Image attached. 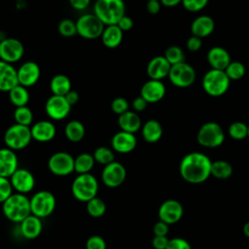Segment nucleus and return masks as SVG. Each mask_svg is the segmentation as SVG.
<instances>
[{
    "mask_svg": "<svg viewBox=\"0 0 249 249\" xmlns=\"http://www.w3.org/2000/svg\"><path fill=\"white\" fill-rule=\"evenodd\" d=\"M165 249H192L190 243L181 237H174L169 239Z\"/></svg>",
    "mask_w": 249,
    "mask_h": 249,
    "instance_id": "nucleus-46",
    "label": "nucleus"
},
{
    "mask_svg": "<svg viewBox=\"0 0 249 249\" xmlns=\"http://www.w3.org/2000/svg\"><path fill=\"white\" fill-rule=\"evenodd\" d=\"M232 174V166L226 160H215L211 164V175L217 179H228Z\"/></svg>",
    "mask_w": 249,
    "mask_h": 249,
    "instance_id": "nucleus-34",
    "label": "nucleus"
},
{
    "mask_svg": "<svg viewBox=\"0 0 249 249\" xmlns=\"http://www.w3.org/2000/svg\"><path fill=\"white\" fill-rule=\"evenodd\" d=\"M14 119L16 124L29 126L33 121V113L27 106L17 107L14 112Z\"/></svg>",
    "mask_w": 249,
    "mask_h": 249,
    "instance_id": "nucleus-35",
    "label": "nucleus"
},
{
    "mask_svg": "<svg viewBox=\"0 0 249 249\" xmlns=\"http://www.w3.org/2000/svg\"><path fill=\"white\" fill-rule=\"evenodd\" d=\"M13 186L10 178L0 176V202H4L9 196L13 195Z\"/></svg>",
    "mask_w": 249,
    "mask_h": 249,
    "instance_id": "nucleus-43",
    "label": "nucleus"
},
{
    "mask_svg": "<svg viewBox=\"0 0 249 249\" xmlns=\"http://www.w3.org/2000/svg\"><path fill=\"white\" fill-rule=\"evenodd\" d=\"M171 65L163 55L153 57L147 65V74L152 80H159L168 77Z\"/></svg>",
    "mask_w": 249,
    "mask_h": 249,
    "instance_id": "nucleus-21",
    "label": "nucleus"
},
{
    "mask_svg": "<svg viewBox=\"0 0 249 249\" xmlns=\"http://www.w3.org/2000/svg\"><path fill=\"white\" fill-rule=\"evenodd\" d=\"M168 226L169 225H167L166 223L160 220L154 226V229H153L154 234L157 235V236H166L167 233H168V231H169Z\"/></svg>",
    "mask_w": 249,
    "mask_h": 249,
    "instance_id": "nucleus-47",
    "label": "nucleus"
},
{
    "mask_svg": "<svg viewBox=\"0 0 249 249\" xmlns=\"http://www.w3.org/2000/svg\"><path fill=\"white\" fill-rule=\"evenodd\" d=\"M160 4L165 7H175L182 3V0H160Z\"/></svg>",
    "mask_w": 249,
    "mask_h": 249,
    "instance_id": "nucleus-55",
    "label": "nucleus"
},
{
    "mask_svg": "<svg viewBox=\"0 0 249 249\" xmlns=\"http://www.w3.org/2000/svg\"><path fill=\"white\" fill-rule=\"evenodd\" d=\"M132 108L135 112H142L147 108L148 102L142 97V96H137L132 100Z\"/></svg>",
    "mask_w": 249,
    "mask_h": 249,
    "instance_id": "nucleus-51",
    "label": "nucleus"
},
{
    "mask_svg": "<svg viewBox=\"0 0 249 249\" xmlns=\"http://www.w3.org/2000/svg\"><path fill=\"white\" fill-rule=\"evenodd\" d=\"M87 211L91 217H101L106 211V204L103 199L95 196L87 202Z\"/></svg>",
    "mask_w": 249,
    "mask_h": 249,
    "instance_id": "nucleus-37",
    "label": "nucleus"
},
{
    "mask_svg": "<svg viewBox=\"0 0 249 249\" xmlns=\"http://www.w3.org/2000/svg\"><path fill=\"white\" fill-rule=\"evenodd\" d=\"M95 160L93 156L89 153H82L74 160V169L78 174L89 173L92 169Z\"/></svg>",
    "mask_w": 249,
    "mask_h": 249,
    "instance_id": "nucleus-33",
    "label": "nucleus"
},
{
    "mask_svg": "<svg viewBox=\"0 0 249 249\" xmlns=\"http://www.w3.org/2000/svg\"><path fill=\"white\" fill-rule=\"evenodd\" d=\"M32 140L31 129L27 125L14 124L4 133V142L7 148L17 151L27 147Z\"/></svg>",
    "mask_w": 249,
    "mask_h": 249,
    "instance_id": "nucleus-6",
    "label": "nucleus"
},
{
    "mask_svg": "<svg viewBox=\"0 0 249 249\" xmlns=\"http://www.w3.org/2000/svg\"><path fill=\"white\" fill-rule=\"evenodd\" d=\"M92 156H93V159L96 162H98L100 164H103L104 166L115 160V155H114L113 150H111L110 148L104 147V146L98 147L94 151Z\"/></svg>",
    "mask_w": 249,
    "mask_h": 249,
    "instance_id": "nucleus-36",
    "label": "nucleus"
},
{
    "mask_svg": "<svg viewBox=\"0 0 249 249\" xmlns=\"http://www.w3.org/2000/svg\"><path fill=\"white\" fill-rule=\"evenodd\" d=\"M225 72L230 80H239L245 74V67L239 61H231Z\"/></svg>",
    "mask_w": 249,
    "mask_h": 249,
    "instance_id": "nucleus-41",
    "label": "nucleus"
},
{
    "mask_svg": "<svg viewBox=\"0 0 249 249\" xmlns=\"http://www.w3.org/2000/svg\"><path fill=\"white\" fill-rule=\"evenodd\" d=\"M18 85V69L13 64L0 59V91L9 92Z\"/></svg>",
    "mask_w": 249,
    "mask_h": 249,
    "instance_id": "nucleus-20",
    "label": "nucleus"
},
{
    "mask_svg": "<svg viewBox=\"0 0 249 249\" xmlns=\"http://www.w3.org/2000/svg\"><path fill=\"white\" fill-rule=\"evenodd\" d=\"M3 213L6 218L15 223H21L31 215L30 199L23 194H13L3 202Z\"/></svg>",
    "mask_w": 249,
    "mask_h": 249,
    "instance_id": "nucleus-3",
    "label": "nucleus"
},
{
    "mask_svg": "<svg viewBox=\"0 0 249 249\" xmlns=\"http://www.w3.org/2000/svg\"><path fill=\"white\" fill-rule=\"evenodd\" d=\"M8 93L10 101L13 105H15L16 108L27 106V103L29 101V92L27 90V88L18 84L15 88H13Z\"/></svg>",
    "mask_w": 249,
    "mask_h": 249,
    "instance_id": "nucleus-32",
    "label": "nucleus"
},
{
    "mask_svg": "<svg viewBox=\"0 0 249 249\" xmlns=\"http://www.w3.org/2000/svg\"><path fill=\"white\" fill-rule=\"evenodd\" d=\"M163 56L170 63V65L178 64L185 61V53L182 49L177 46H170L169 48H167Z\"/></svg>",
    "mask_w": 249,
    "mask_h": 249,
    "instance_id": "nucleus-38",
    "label": "nucleus"
},
{
    "mask_svg": "<svg viewBox=\"0 0 249 249\" xmlns=\"http://www.w3.org/2000/svg\"><path fill=\"white\" fill-rule=\"evenodd\" d=\"M208 3V0H182L184 8L189 12H197L202 10Z\"/></svg>",
    "mask_w": 249,
    "mask_h": 249,
    "instance_id": "nucleus-44",
    "label": "nucleus"
},
{
    "mask_svg": "<svg viewBox=\"0 0 249 249\" xmlns=\"http://www.w3.org/2000/svg\"><path fill=\"white\" fill-rule=\"evenodd\" d=\"M196 140L198 144L203 147L216 148L223 144L225 133L220 124L215 122H208L199 127Z\"/></svg>",
    "mask_w": 249,
    "mask_h": 249,
    "instance_id": "nucleus-7",
    "label": "nucleus"
},
{
    "mask_svg": "<svg viewBox=\"0 0 249 249\" xmlns=\"http://www.w3.org/2000/svg\"><path fill=\"white\" fill-rule=\"evenodd\" d=\"M71 191L78 200L88 202L97 195V179L90 173L79 174L72 183Z\"/></svg>",
    "mask_w": 249,
    "mask_h": 249,
    "instance_id": "nucleus-4",
    "label": "nucleus"
},
{
    "mask_svg": "<svg viewBox=\"0 0 249 249\" xmlns=\"http://www.w3.org/2000/svg\"><path fill=\"white\" fill-rule=\"evenodd\" d=\"M40 67L34 61H26L22 63L18 69V84L29 88L34 86L40 78Z\"/></svg>",
    "mask_w": 249,
    "mask_h": 249,
    "instance_id": "nucleus-17",
    "label": "nucleus"
},
{
    "mask_svg": "<svg viewBox=\"0 0 249 249\" xmlns=\"http://www.w3.org/2000/svg\"><path fill=\"white\" fill-rule=\"evenodd\" d=\"M210 159L199 152L187 154L181 160L179 172L181 177L191 184H200L211 175Z\"/></svg>",
    "mask_w": 249,
    "mask_h": 249,
    "instance_id": "nucleus-1",
    "label": "nucleus"
},
{
    "mask_svg": "<svg viewBox=\"0 0 249 249\" xmlns=\"http://www.w3.org/2000/svg\"><path fill=\"white\" fill-rule=\"evenodd\" d=\"M111 145L114 151L121 154H127L136 148L137 139L134 133L121 130L114 134L111 140Z\"/></svg>",
    "mask_w": 249,
    "mask_h": 249,
    "instance_id": "nucleus-19",
    "label": "nucleus"
},
{
    "mask_svg": "<svg viewBox=\"0 0 249 249\" xmlns=\"http://www.w3.org/2000/svg\"><path fill=\"white\" fill-rule=\"evenodd\" d=\"M165 95V86L161 81L150 79L143 84L140 96H142L148 103H156L161 100Z\"/></svg>",
    "mask_w": 249,
    "mask_h": 249,
    "instance_id": "nucleus-18",
    "label": "nucleus"
},
{
    "mask_svg": "<svg viewBox=\"0 0 249 249\" xmlns=\"http://www.w3.org/2000/svg\"><path fill=\"white\" fill-rule=\"evenodd\" d=\"M74 160L75 159L66 152H56L50 157L48 167L54 175L66 176L75 171Z\"/></svg>",
    "mask_w": 249,
    "mask_h": 249,
    "instance_id": "nucleus-11",
    "label": "nucleus"
},
{
    "mask_svg": "<svg viewBox=\"0 0 249 249\" xmlns=\"http://www.w3.org/2000/svg\"><path fill=\"white\" fill-rule=\"evenodd\" d=\"M169 239L167 236H157L155 235L152 240V245L154 249H165L168 244Z\"/></svg>",
    "mask_w": 249,
    "mask_h": 249,
    "instance_id": "nucleus-50",
    "label": "nucleus"
},
{
    "mask_svg": "<svg viewBox=\"0 0 249 249\" xmlns=\"http://www.w3.org/2000/svg\"><path fill=\"white\" fill-rule=\"evenodd\" d=\"M112 111L118 116L125 113L129 109V103L124 97H116L111 102Z\"/></svg>",
    "mask_w": 249,
    "mask_h": 249,
    "instance_id": "nucleus-42",
    "label": "nucleus"
},
{
    "mask_svg": "<svg viewBox=\"0 0 249 249\" xmlns=\"http://www.w3.org/2000/svg\"><path fill=\"white\" fill-rule=\"evenodd\" d=\"M215 27L214 20L209 16H199L197 17L191 25L192 34L199 38H204L209 36Z\"/></svg>",
    "mask_w": 249,
    "mask_h": 249,
    "instance_id": "nucleus-26",
    "label": "nucleus"
},
{
    "mask_svg": "<svg viewBox=\"0 0 249 249\" xmlns=\"http://www.w3.org/2000/svg\"><path fill=\"white\" fill-rule=\"evenodd\" d=\"M77 34L89 40L101 37L105 28L103 22L94 14H85L81 16L77 21Z\"/></svg>",
    "mask_w": 249,
    "mask_h": 249,
    "instance_id": "nucleus-8",
    "label": "nucleus"
},
{
    "mask_svg": "<svg viewBox=\"0 0 249 249\" xmlns=\"http://www.w3.org/2000/svg\"><path fill=\"white\" fill-rule=\"evenodd\" d=\"M57 30L59 34L63 37L70 38L77 34V26L76 22L70 18H64L59 21L57 25Z\"/></svg>",
    "mask_w": 249,
    "mask_h": 249,
    "instance_id": "nucleus-40",
    "label": "nucleus"
},
{
    "mask_svg": "<svg viewBox=\"0 0 249 249\" xmlns=\"http://www.w3.org/2000/svg\"><path fill=\"white\" fill-rule=\"evenodd\" d=\"M13 188L19 194H27L31 192L35 186V178L33 174L25 168H18L10 177Z\"/></svg>",
    "mask_w": 249,
    "mask_h": 249,
    "instance_id": "nucleus-16",
    "label": "nucleus"
},
{
    "mask_svg": "<svg viewBox=\"0 0 249 249\" xmlns=\"http://www.w3.org/2000/svg\"><path fill=\"white\" fill-rule=\"evenodd\" d=\"M31 214L39 217L46 218L50 216L55 208V197L49 191L37 192L30 198Z\"/></svg>",
    "mask_w": 249,
    "mask_h": 249,
    "instance_id": "nucleus-9",
    "label": "nucleus"
},
{
    "mask_svg": "<svg viewBox=\"0 0 249 249\" xmlns=\"http://www.w3.org/2000/svg\"><path fill=\"white\" fill-rule=\"evenodd\" d=\"M71 107L72 106L67 102L64 96L53 94L46 101L45 111L52 120L61 121L69 115Z\"/></svg>",
    "mask_w": 249,
    "mask_h": 249,
    "instance_id": "nucleus-13",
    "label": "nucleus"
},
{
    "mask_svg": "<svg viewBox=\"0 0 249 249\" xmlns=\"http://www.w3.org/2000/svg\"><path fill=\"white\" fill-rule=\"evenodd\" d=\"M243 232L249 238V222L245 223V225L243 226Z\"/></svg>",
    "mask_w": 249,
    "mask_h": 249,
    "instance_id": "nucleus-56",
    "label": "nucleus"
},
{
    "mask_svg": "<svg viewBox=\"0 0 249 249\" xmlns=\"http://www.w3.org/2000/svg\"><path fill=\"white\" fill-rule=\"evenodd\" d=\"M32 139L38 142H49L55 136L56 129L54 124L50 121H39L31 127Z\"/></svg>",
    "mask_w": 249,
    "mask_h": 249,
    "instance_id": "nucleus-23",
    "label": "nucleus"
},
{
    "mask_svg": "<svg viewBox=\"0 0 249 249\" xmlns=\"http://www.w3.org/2000/svg\"><path fill=\"white\" fill-rule=\"evenodd\" d=\"M43 225L41 218L31 214L20 223L21 234L27 239H34L38 237L42 231Z\"/></svg>",
    "mask_w": 249,
    "mask_h": 249,
    "instance_id": "nucleus-25",
    "label": "nucleus"
},
{
    "mask_svg": "<svg viewBox=\"0 0 249 249\" xmlns=\"http://www.w3.org/2000/svg\"><path fill=\"white\" fill-rule=\"evenodd\" d=\"M231 80L224 70L210 69L202 79V88L204 91L214 97L223 95L230 87Z\"/></svg>",
    "mask_w": 249,
    "mask_h": 249,
    "instance_id": "nucleus-5",
    "label": "nucleus"
},
{
    "mask_svg": "<svg viewBox=\"0 0 249 249\" xmlns=\"http://www.w3.org/2000/svg\"><path fill=\"white\" fill-rule=\"evenodd\" d=\"M201 46H202L201 38L197 36L193 35L187 41V48L191 52H197L201 48Z\"/></svg>",
    "mask_w": 249,
    "mask_h": 249,
    "instance_id": "nucleus-48",
    "label": "nucleus"
},
{
    "mask_svg": "<svg viewBox=\"0 0 249 249\" xmlns=\"http://www.w3.org/2000/svg\"><path fill=\"white\" fill-rule=\"evenodd\" d=\"M123 36L124 32L120 29V27L117 24H113L105 26L100 38L105 47L109 49H115L121 45Z\"/></svg>",
    "mask_w": 249,
    "mask_h": 249,
    "instance_id": "nucleus-28",
    "label": "nucleus"
},
{
    "mask_svg": "<svg viewBox=\"0 0 249 249\" xmlns=\"http://www.w3.org/2000/svg\"><path fill=\"white\" fill-rule=\"evenodd\" d=\"M85 133L86 129L84 124L77 120L68 122L64 127V134L66 138L74 143L80 142L84 138Z\"/></svg>",
    "mask_w": 249,
    "mask_h": 249,
    "instance_id": "nucleus-31",
    "label": "nucleus"
},
{
    "mask_svg": "<svg viewBox=\"0 0 249 249\" xmlns=\"http://www.w3.org/2000/svg\"><path fill=\"white\" fill-rule=\"evenodd\" d=\"M141 132L146 142L156 143L162 136V126L157 120H149L141 127Z\"/></svg>",
    "mask_w": 249,
    "mask_h": 249,
    "instance_id": "nucleus-29",
    "label": "nucleus"
},
{
    "mask_svg": "<svg viewBox=\"0 0 249 249\" xmlns=\"http://www.w3.org/2000/svg\"><path fill=\"white\" fill-rule=\"evenodd\" d=\"M86 249H106V242L101 236L92 235L87 240Z\"/></svg>",
    "mask_w": 249,
    "mask_h": 249,
    "instance_id": "nucleus-45",
    "label": "nucleus"
},
{
    "mask_svg": "<svg viewBox=\"0 0 249 249\" xmlns=\"http://www.w3.org/2000/svg\"><path fill=\"white\" fill-rule=\"evenodd\" d=\"M24 53V47L22 43L16 38H5L0 41V59L15 63L18 61Z\"/></svg>",
    "mask_w": 249,
    "mask_h": 249,
    "instance_id": "nucleus-12",
    "label": "nucleus"
},
{
    "mask_svg": "<svg viewBox=\"0 0 249 249\" xmlns=\"http://www.w3.org/2000/svg\"><path fill=\"white\" fill-rule=\"evenodd\" d=\"M168 78L170 82L178 88H188L196 80V71L189 63L181 62L171 65Z\"/></svg>",
    "mask_w": 249,
    "mask_h": 249,
    "instance_id": "nucleus-10",
    "label": "nucleus"
},
{
    "mask_svg": "<svg viewBox=\"0 0 249 249\" xmlns=\"http://www.w3.org/2000/svg\"><path fill=\"white\" fill-rule=\"evenodd\" d=\"M50 89L53 95L65 96L72 89L71 81L64 74H56L50 82Z\"/></svg>",
    "mask_w": 249,
    "mask_h": 249,
    "instance_id": "nucleus-30",
    "label": "nucleus"
},
{
    "mask_svg": "<svg viewBox=\"0 0 249 249\" xmlns=\"http://www.w3.org/2000/svg\"><path fill=\"white\" fill-rule=\"evenodd\" d=\"M125 177L126 170L124 166L115 160L105 165L101 173L102 182L109 188H117L121 186L125 180Z\"/></svg>",
    "mask_w": 249,
    "mask_h": 249,
    "instance_id": "nucleus-14",
    "label": "nucleus"
},
{
    "mask_svg": "<svg viewBox=\"0 0 249 249\" xmlns=\"http://www.w3.org/2000/svg\"><path fill=\"white\" fill-rule=\"evenodd\" d=\"M118 124L121 127V130L130 133H135L142 126L141 119L138 114L129 110L119 116Z\"/></svg>",
    "mask_w": 249,
    "mask_h": 249,
    "instance_id": "nucleus-27",
    "label": "nucleus"
},
{
    "mask_svg": "<svg viewBox=\"0 0 249 249\" xmlns=\"http://www.w3.org/2000/svg\"><path fill=\"white\" fill-rule=\"evenodd\" d=\"M147 1H151V0H147Z\"/></svg>",
    "mask_w": 249,
    "mask_h": 249,
    "instance_id": "nucleus-58",
    "label": "nucleus"
},
{
    "mask_svg": "<svg viewBox=\"0 0 249 249\" xmlns=\"http://www.w3.org/2000/svg\"><path fill=\"white\" fill-rule=\"evenodd\" d=\"M183 216V206L175 199H167L159 208V218L167 225L177 223Z\"/></svg>",
    "mask_w": 249,
    "mask_h": 249,
    "instance_id": "nucleus-15",
    "label": "nucleus"
},
{
    "mask_svg": "<svg viewBox=\"0 0 249 249\" xmlns=\"http://www.w3.org/2000/svg\"><path fill=\"white\" fill-rule=\"evenodd\" d=\"M160 7H161V4L160 0L147 1L146 9H147V12L151 15H157L160 11Z\"/></svg>",
    "mask_w": 249,
    "mask_h": 249,
    "instance_id": "nucleus-52",
    "label": "nucleus"
},
{
    "mask_svg": "<svg viewBox=\"0 0 249 249\" xmlns=\"http://www.w3.org/2000/svg\"><path fill=\"white\" fill-rule=\"evenodd\" d=\"M247 137H249V125H248V135H247Z\"/></svg>",
    "mask_w": 249,
    "mask_h": 249,
    "instance_id": "nucleus-57",
    "label": "nucleus"
},
{
    "mask_svg": "<svg viewBox=\"0 0 249 249\" xmlns=\"http://www.w3.org/2000/svg\"><path fill=\"white\" fill-rule=\"evenodd\" d=\"M229 134L235 140H242L248 135V125L242 122H234L229 127Z\"/></svg>",
    "mask_w": 249,
    "mask_h": 249,
    "instance_id": "nucleus-39",
    "label": "nucleus"
},
{
    "mask_svg": "<svg viewBox=\"0 0 249 249\" xmlns=\"http://www.w3.org/2000/svg\"><path fill=\"white\" fill-rule=\"evenodd\" d=\"M18 160L15 151L9 148L0 149V176L10 178L18 168Z\"/></svg>",
    "mask_w": 249,
    "mask_h": 249,
    "instance_id": "nucleus-22",
    "label": "nucleus"
},
{
    "mask_svg": "<svg viewBox=\"0 0 249 249\" xmlns=\"http://www.w3.org/2000/svg\"><path fill=\"white\" fill-rule=\"evenodd\" d=\"M207 61L212 69L225 71L231 63V56L226 49L222 47H213L207 53Z\"/></svg>",
    "mask_w": 249,
    "mask_h": 249,
    "instance_id": "nucleus-24",
    "label": "nucleus"
},
{
    "mask_svg": "<svg viewBox=\"0 0 249 249\" xmlns=\"http://www.w3.org/2000/svg\"><path fill=\"white\" fill-rule=\"evenodd\" d=\"M65 98H66V100H67V102L71 105V106H73V105H75L78 101H79V98H80V95H79V93L76 91V90H74V89H71L65 96H64Z\"/></svg>",
    "mask_w": 249,
    "mask_h": 249,
    "instance_id": "nucleus-54",
    "label": "nucleus"
},
{
    "mask_svg": "<svg viewBox=\"0 0 249 249\" xmlns=\"http://www.w3.org/2000/svg\"><path fill=\"white\" fill-rule=\"evenodd\" d=\"M69 3L73 9L77 11H83L89 7L90 0H69Z\"/></svg>",
    "mask_w": 249,
    "mask_h": 249,
    "instance_id": "nucleus-53",
    "label": "nucleus"
},
{
    "mask_svg": "<svg viewBox=\"0 0 249 249\" xmlns=\"http://www.w3.org/2000/svg\"><path fill=\"white\" fill-rule=\"evenodd\" d=\"M124 0H96L93 5V14L105 26L117 24L125 15Z\"/></svg>",
    "mask_w": 249,
    "mask_h": 249,
    "instance_id": "nucleus-2",
    "label": "nucleus"
},
{
    "mask_svg": "<svg viewBox=\"0 0 249 249\" xmlns=\"http://www.w3.org/2000/svg\"><path fill=\"white\" fill-rule=\"evenodd\" d=\"M117 25L120 27V29L124 32V31H128L133 27V20L130 17L127 16H124L117 23Z\"/></svg>",
    "mask_w": 249,
    "mask_h": 249,
    "instance_id": "nucleus-49",
    "label": "nucleus"
}]
</instances>
